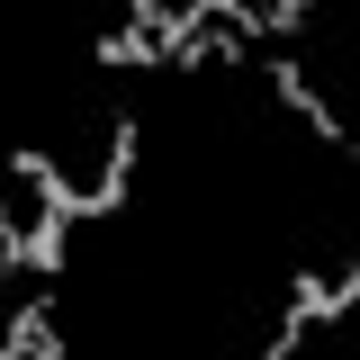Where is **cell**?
<instances>
[{"label":"cell","mask_w":360,"mask_h":360,"mask_svg":"<svg viewBox=\"0 0 360 360\" xmlns=\"http://www.w3.org/2000/svg\"><path fill=\"white\" fill-rule=\"evenodd\" d=\"M315 27V0H270V45H297Z\"/></svg>","instance_id":"5b68a950"},{"label":"cell","mask_w":360,"mask_h":360,"mask_svg":"<svg viewBox=\"0 0 360 360\" xmlns=\"http://www.w3.org/2000/svg\"><path fill=\"white\" fill-rule=\"evenodd\" d=\"M135 162H144V117H135V108H108V127H99V180H90V217H127Z\"/></svg>","instance_id":"3957f363"},{"label":"cell","mask_w":360,"mask_h":360,"mask_svg":"<svg viewBox=\"0 0 360 360\" xmlns=\"http://www.w3.org/2000/svg\"><path fill=\"white\" fill-rule=\"evenodd\" d=\"M262 82H270V99H279L297 127H315V144H352V127L333 117V99H324L315 72L297 63V45H262Z\"/></svg>","instance_id":"7a4b0ae2"},{"label":"cell","mask_w":360,"mask_h":360,"mask_svg":"<svg viewBox=\"0 0 360 360\" xmlns=\"http://www.w3.org/2000/svg\"><path fill=\"white\" fill-rule=\"evenodd\" d=\"M0 270L9 279H63L72 270V217H45L37 198L0 207Z\"/></svg>","instance_id":"6da1fadb"},{"label":"cell","mask_w":360,"mask_h":360,"mask_svg":"<svg viewBox=\"0 0 360 360\" xmlns=\"http://www.w3.org/2000/svg\"><path fill=\"white\" fill-rule=\"evenodd\" d=\"M0 352H9V360H72V352H63V324H54V279L27 288V307H9Z\"/></svg>","instance_id":"277c9868"}]
</instances>
